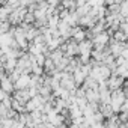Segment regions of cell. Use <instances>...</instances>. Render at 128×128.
I'll return each mask as SVG.
<instances>
[{"label":"cell","mask_w":128,"mask_h":128,"mask_svg":"<svg viewBox=\"0 0 128 128\" xmlns=\"http://www.w3.org/2000/svg\"><path fill=\"white\" fill-rule=\"evenodd\" d=\"M72 78H74L76 86H82L83 82H84V78H86V76H84V74L82 72V70L78 68V70H76V71L72 72Z\"/></svg>","instance_id":"cell-6"},{"label":"cell","mask_w":128,"mask_h":128,"mask_svg":"<svg viewBox=\"0 0 128 128\" xmlns=\"http://www.w3.org/2000/svg\"><path fill=\"white\" fill-rule=\"evenodd\" d=\"M30 98H32V96H30V94H29V89H18V90L15 92V96H14V100H17L20 104H26Z\"/></svg>","instance_id":"cell-2"},{"label":"cell","mask_w":128,"mask_h":128,"mask_svg":"<svg viewBox=\"0 0 128 128\" xmlns=\"http://www.w3.org/2000/svg\"><path fill=\"white\" fill-rule=\"evenodd\" d=\"M30 86V77L29 74H21L18 77V80L15 82V88L17 89H27Z\"/></svg>","instance_id":"cell-4"},{"label":"cell","mask_w":128,"mask_h":128,"mask_svg":"<svg viewBox=\"0 0 128 128\" xmlns=\"http://www.w3.org/2000/svg\"><path fill=\"white\" fill-rule=\"evenodd\" d=\"M0 89H3L6 94L12 92V90H14L12 80H11V78H8V77H2V80H0Z\"/></svg>","instance_id":"cell-5"},{"label":"cell","mask_w":128,"mask_h":128,"mask_svg":"<svg viewBox=\"0 0 128 128\" xmlns=\"http://www.w3.org/2000/svg\"><path fill=\"white\" fill-rule=\"evenodd\" d=\"M36 21V18H35V14L33 12H26V15H24V20H23V23H27V24H33Z\"/></svg>","instance_id":"cell-7"},{"label":"cell","mask_w":128,"mask_h":128,"mask_svg":"<svg viewBox=\"0 0 128 128\" xmlns=\"http://www.w3.org/2000/svg\"><path fill=\"white\" fill-rule=\"evenodd\" d=\"M76 54H78V42H76L74 39H71V41H68V42H66L65 56L72 57V56H76Z\"/></svg>","instance_id":"cell-3"},{"label":"cell","mask_w":128,"mask_h":128,"mask_svg":"<svg viewBox=\"0 0 128 128\" xmlns=\"http://www.w3.org/2000/svg\"><path fill=\"white\" fill-rule=\"evenodd\" d=\"M119 14H120L122 17H126V15H128V0H125V2L120 3V11H119Z\"/></svg>","instance_id":"cell-8"},{"label":"cell","mask_w":128,"mask_h":128,"mask_svg":"<svg viewBox=\"0 0 128 128\" xmlns=\"http://www.w3.org/2000/svg\"><path fill=\"white\" fill-rule=\"evenodd\" d=\"M77 2V8H80V6H84V5H88V0H76Z\"/></svg>","instance_id":"cell-9"},{"label":"cell","mask_w":128,"mask_h":128,"mask_svg":"<svg viewBox=\"0 0 128 128\" xmlns=\"http://www.w3.org/2000/svg\"><path fill=\"white\" fill-rule=\"evenodd\" d=\"M71 36L76 42H82L86 39V30L80 26H76V27H71Z\"/></svg>","instance_id":"cell-1"}]
</instances>
